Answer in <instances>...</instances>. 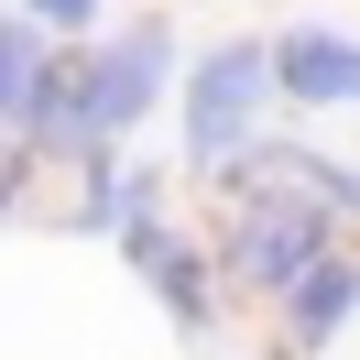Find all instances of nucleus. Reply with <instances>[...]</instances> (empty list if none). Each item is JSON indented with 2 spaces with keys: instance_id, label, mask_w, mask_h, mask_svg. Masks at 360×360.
Returning <instances> with one entry per match:
<instances>
[{
  "instance_id": "1",
  "label": "nucleus",
  "mask_w": 360,
  "mask_h": 360,
  "mask_svg": "<svg viewBox=\"0 0 360 360\" xmlns=\"http://www.w3.org/2000/svg\"><path fill=\"white\" fill-rule=\"evenodd\" d=\"M328 219H338V207L295 197V186H251V197L229 207V240H219L229 284H240V295H295L316 262H328Z\"/></svg>"
},
{
  "instance_id": "2",
  "label": "nucleus",
  "mask_w": 360,
  "mask_h": 360,
  "mask_svg": "<svg viewBox=\"0 0 360 360\" xmlns=\"http://www.w3.org/2000/svg\"><path fill=\"white\" fill-rule=\"evenodd\" d=\"M273 98H284L273 44H219V55H197V77H186V164L219 175L229 153H251Z\"/></svg>"
},
{
  "instance_id": "3",
  "label": "nucleus",
  "mask_w": 360,
  "mask_h": 360,
  "mask_svg": "<svg viewBox=\"0 0 360 360\" xmlns=\"http://www.w3.org/2000/svg\"><path fill=\"white\" fill-rule=\"evenodd\" d=\"M153 88H164V33H110V44L88 55V153H110V142L153 110Z\"/></svg>"
},
{
  "instance_id": "4",
  "label": "nucleus",
  "mask_w": 360,
  "mask_h": 360,
  "mask_svg": "<svg viewBox=\"0 0 360 360\" xmlns=\"http://www.w3.org/2000/svg\"><path fill=\"white\" fill-rule=\"evenodd\" d=\"M273 66H284L295 110H360V44L338 22H284L273 33Z\"/></svg>"
},
{
  "instance_id": "5",
  "label": "nucleus",
  "mask_w": 360,
  "mask_h": 360,
  "mask_svg": "<svg viewBox=\"0 0 360 360\" xmlns=\"http://www.w3.org/2000/svg\"><path fill=\"white\" fill-rule=\"evenodd\" d=\"M120 251L153 273V295L186 316V328H207V262H197V240H175V229H153V219H142V229H120Z\"/></svg>"
},
{
  "instance_id": "6",
  "label": "nucleus",
  "mask_w": 360,
  "mask_h": 360,
  "mask_svg": "<svg viewBox=\"0 0 360 360\" xmlns=\"http://www.w3.org/2000/svg\"><path fill=\"white\" fill-rule=\"evenodd\" d=\"M349 316H360V262H316L306 284L284 295V338H295V349H328Z\"/></svg>"
},
{
  "instance_id": "7",
  "label": "nucleus",
  "mask_w": 360,
  "mask_h": 360,
  "mask_svg": "<svg viewBox=\"0 0 360 360\" xmlns=\"http://www.w3.org/2000/svg\"><path fill=\"white\" fill-rule=\"evenodd\" d=\"M44 88H55L44 22H33V11H11V22H0V120H11V131H33V120H44Z\"/></svg>"
},
{
  "instance_id": "8",
  "label": "nucleus",
  "mask_w": 360,
  "mask_h": 360,
  "mask_svg": "<svg viewBox=\"0 0 360 360\" xmlns=\"http://www.w3.org/2000/svg\"><path fill=\"white\" fill-rule=\"evenodd\" d=\"M22 11H33L44 33H88V22H98V0H22Z\"/></svg>"
}]
</instances>
